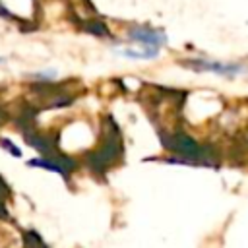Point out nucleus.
I'll use <instances>...</instances> for the list:
<instances>
[{
  "mask_svg": "<svg viewBox=\"0 0 248 248\" xmlns=\"http://www.w3.org/2000/svg\"><path fill=\"white\" fill-rule=\"evenodd\" d=\"M196 70H207V72H215L227 78H232L236 74H244L246 68L240 64H232V62H213V60H194L192 64Z\"/></svg>",
  "mask_w": 248,
  "mask_h": 248,
  "instance_id": "obj_1",
  "label": "nucleus"
},
{
  "mask_svg": "<svg viewBox=\"0 0 248 248\" xmlns=\"http://www.w3.org/2000/svg\"><path fill=\"white\" fill-rule=\"evenodd\" d=\"M130 39L141 43V45H149V46H159L167 43V35L161 31H149V29H134L130 31Z\"/></svg>",
  "mask_w": 248,
  "mask_h": 248,
  "instance_id": "obj_2",
  "label": "nucleus"
},
{
  "mask_svg": "<svg viewBox=\"0 0 248 248\" xmlns=\"http://www.w3.org/2000/svg\"><path fill=\"white\" fill-rule=\"evenodd\" d=\"M120 56H126V58H141V60H149V58H155L159 54V46H149L145 48L143 52H138V50H132V48H126V50H116Z\"/></svg>",
  "mask_w": 248,
  "mask_h": 248,
  "instance_id": "obj_3",
  "label": "nucleus"
},
{
  "mask_svg": "<svg viewBox=\"0 0 248 248\" xmlns=\"http://www.w3.org/2000/svg\"><path fill=\"white\" fill-rule=\"evenodd\" d=\"M2 60H4V58H2V56H0V62H2Z\"/></svg>",
  "mask_w": 248,
  "mask_h": 248,
  "instance_id": "obj_4",
  "label": "nucleus"
}]
</instances>
